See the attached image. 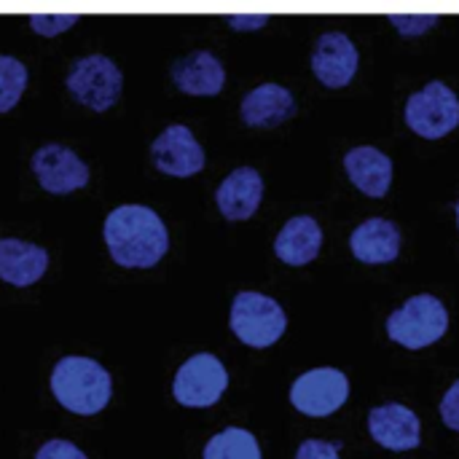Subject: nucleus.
I'll use <instances>...</instances> for the list:
<instances>
[{
	"instance_id": "5",
	"label": "nucleus",
	"mask_w": 459,
	"mask_h": 459,
	"mask_svg": "<svg viewBox=\"0 0 459 459\" xmlns=\"http://www.w3.org/2000/svg\"><path fill=\"white\" fill-rule=\"evenodd\" d=\"M121 86H124V75H121L118 65L102 54H89V56L75 59L67 73L70 94L81 105L100 110V113L113 108V102L121 94Z\"/></svg>"
},
{
	"instance_id": "16",
	"label": "nucleus",
	"mask_w": 459,
	"mask_h": 459,
	"mask_svg": "<svg viewBox=\"0 0 459 459\" xmlns=\"http://www.w3.org/2000/svg\"><path fill=\"white\" fill-rule=\"evenodd\" d=\"M344 169L350 180L368 196L379 199L390 191L393 183V159L374 145H358L347 151Z\"/></svg>"
},
{
	"instance_id": "9",
	"label": "nucleus",
	"mask_w": 459,
	"mask_h": 459,
	"mask_svg": "<svg viewBox=\"0 0 459 459\" xmlns=\"http://www.w3.org/2000/svg\"><path fill=\"white\" fill-rule=\"evenodd\" d=\"M30 167H32L38 183L48 194H70L89 183L86 161H81V156L75 151H70L67 145H59V143H48V145L38 148Z\"/></svg>"
},
{
	"instance_id": "11",
	"label": "nucleus",
	"mask_w": 459,
	"mask_h": 459,
	"mask_svg": "<svg viewBox=\"0 0 459 459\" xmlns=\"http://www.w3.org/2000/svg\"><path fill=\"white\" fill-rule=\"evenodd\" d=\"M358 62H360V54H358L355 43L350 40V35L323 32L317 38L315 51H312V70L325 86H331V89L347 86L358 70Z\"/></svg>"
},
{
	"instance_id": "13",
	"label": "nucleus",
	"mask_w": 459,
	"mask_h": 459,
	"mask_svg": "<svg viewBox=\"0 0 459 459\" xmlns=\"http://www.w3.org/2000/svg\"><path fill=\"white\" fill-rule=\"evenodd\" d=\"M172 81L186 94L207 97V94H218L223 89L226 70H223L221 59L212 51L196 48V51H188L186 56H180L172 65Z\"/></svg>"
},
{
	"instance_id": "3",
	"label": "nucleus",
	"mask_w": 459,
	"mask_h": 459,
	"mask_svg": "<svg viewBox=\"0 0 459 459\" xmlns=\"http://www.w3.org/2000/svg\"><path fill=\"white\" fill-rule=\"evenodd\" d=\"M446 328H449V312L430 293L409 299L387 320L390 339L403 344L406 350H422L436 344L446 333Z\"/></svg>"
},
{
	"instance_id": "8",
	"label": "nucleus",
	"mask_w": 459,
	"mask_h": 459,
	"mask_svg": "<svg viewBox=\"0 0 459 459\" xmlns=\"http://www.w3.org/2000/svg\"><path fill=\"white\" fill-rule=\"evenodd\" d=\"M350 395V379L339 368H312L301 374L290 387L293 406L307 417H328L344 406Z\"/></svg>"
},
{
	"instance_id": "28",
	"label": "nucleus",
	"mask_w": 459,
	"mask_h": 459,
	"mask_svg": "<svg viewBox=\"0 0 459 459\" xmlns=\"http://www.w3.org/2000/svg\"><path fill=\"white\" fill-rule=\"evenodd\" d=\"M457 221H459V202H457Z\"/></svg>"
},
{
	"instance_id": "23",
	"label": "nucleus",
	"mask_w": 459,
	"mask_h": 459,
	"mask_svg": "<svg viewBox=\"0 0 459 459\" xmlns=\"http://www.w3.org/2000/svg\"><path fill=\"white\" fill-rule=\"evenodd\" d=\"M390 22H393L403 35H420V32L436 27L438 16H433V13H428V16H425V13H390Z\"/></svg>"
},
{
	"instance_id": "12",
	"label": "nucleus",
	"mask_w": 459,
	"mask_h": 459,
	"mask_svg": "<svg viewBox=\"0 0 459 459\" xmlns=\"http://www.w3.org/2000/svg\"><path fill=\"white\" fill-rule=\"evenodd\" d=\"M368 430L377 444L390 452H406L420 446V417L403 403H382L368 414Z\"/></svg>"
},
{
	"instance_id": "26",
	"label": "nucleus",
	"mask_w": 459,
	"mask_h": 459,
	"mask_svg": "<svg viewBox=\"0 0 459 459\" xmlns=\"http://www.w3.org/2000/svg\"><path fill=\"white\" fill-rule=\"evenodd\" d=\"M441 417L452 430L459 433V379L446 390V395L441 401Z\"/></svg>"
},
{
	"instance_id": "4",
	"label": "nucleus",
	"mask_w": 459,
	"mask_h": 459,
	"mask_svg": "<svg viewBox=\"0 0 459 459\" xmlns=\"http://www.w3.org/2000/svg\"><path fill=\"white\" fill-rule=\"evenodd\" d=\"M285 309L255 290L237 293L231 304V331L247 347H269L285 333Z\"/></svg>"
},
{
	"instance_id": "14",
	"label": "nucleus",
	"mask_w": 459,
	"mask_h": 459,
	"mask_svg": "<svg viewBox=\"0 0 459 459\" xmlns=\"http://www.w3.org/2000/svg\"><path fill=\"white\" fill-rule=\"evenodd\" d=\"M264 196V178L253 167L234 169L215 191L218 207L229 221H247L258 210Z\"/></svg>"
},
{
	"instance_id": "1",
	"label": "nucleus",
	"mask_w": 459,
	"mask_h": 459,
	"mask_svg": "<svg viewBox=\"0 0 459 459\" xmlns=\"http://www.w3.org/2000/svg\"><path fill=\"white\" fill-rule=\"evenodd\" d=\"M102 237L113 261L126 269L156 266L169 247V234L164 221L151 207L143 204L116 207L105 221Z\"/></svg>"
},
{
	"instance_id": "15",
	"label": "nucleus",
	"mask_w": 459,
	"mask_h": 459,
	"mask_svg": "<svg viewBox=\"0 0 459 459\" xmlns=\"http://www.w3.org/2000/svg\"><path fill=\"white\" fill-rule=\"evenodd\" d=\"M48 266V253L40 245L5 237L0 239V280L16 288H27L43 277Z\"/></svg>"
},
{
	"instance_id": "25",
	"label": "nucleus",
	"mask_w": 459,
	"mask_h": 459,
	"mask_svg": "<svg viewBox=\"0 0 459 459\" xmlns=\"http://www.w3.org/2000/svg\"><path fill=\"white\" fill-rule=\"evenodd\" d=\"M296 459H342V457H339V446H336V444L309 438V441H304V444L299 446Z\"/></svg>"
},
{
	"instance_id": "22",
	"label": "nucleus",
	"mask_w": 459,
	"mask_h": 459,
	"mask_svg": "<svg viewBox=\"0 0 459 459\" xmlns=\"http://www.w3.org/2000/svg\"><path fill=\"white\" fill-rule=\"evenodd\" d=\"M78 22L75 13H32L30 16V27L40 35H56L70 30Z\"/></svg>"
},
{
	"instance_id": "6",
	"label": "nucleus",
	"mask_w": 459,
	"mask_h": 459,
	"mask_svg": "<svg viewBox=\"0 0 459 459\" xmlns=\"http://www.w3.org/2000/svg\"><path fill=\"white\" fill-rule=\"evenodd\" d=\"M406 121L428 140L444 137L459 124V97L444 81H433L409 97Z\"/></svg>"
},
{
	"instance_id": "2",
	"label": "nucleus",
	"mask_w": 459,
	"mask_h": 459,
	"mask_svg": "<svg viewBox=\"0 0 459 459\" xmlns=\"http://www.w3.org/2000/svg\"><path fill=\"white\" fill-rule=\"evenodd\" d=\"M54 398L73 414H97L108 406L113 385L110 374L91 358H62L51 371Z\"/></svg>"
},
{
	"instance_id": "19",
	"label": "nucleus",
	"mask_w": 459,
	"mask_h": 459,
	"mask_svg": "<svg viewBox=\"0 0 459 459\" xmlns=\"http://www.w3.org/2000/svg\"><path fill=\"white\" fill-rule=\"evenodd\" d=\"M323 245V229L312 215H296L290 218L282 231L274 239V253L290 264V266H304L312 258H317Z\"/></svg>"
},
{
	"instance_id": "7",
	"label": "nucleus",
	"mask_w": 459,
	"mask_h": 459,
	"mask_svg": "<svg viewBox=\"0 0 459 459\" xmlns=\"http://www.w3.org/2000/svg\"><path fill=\"white\" fill-rule=\"evenodd\" d=\"M226 387H229L226 366L210 352H199L188 358L178 368L175 382H172L175 401L191 409H204V406L218 403Z\"/></svg>"
},
{
	"instance_id": "17",
	"label": "nucleus",
	"mask_w": 459,
	"mask_h": 459,
	"mask_svg": "<svg viewBox=\"0 0 459 459\" xmlns=\"http://www.w3.org/2000/svg\"><path fill=\"white\" fill-rule=\"evenodd\" d=\"M350 245L363 264H390L401 253V231L387 218H368L352 231Z\"/></svg>"
},
{
	"instance_id": "18",
	"label": "nucleus",
	"mask_w": 459,
	"mask_h": 459,
	"mask_svg": "<svg viewBox=\"0 0 459 459\" xmlns=\"http://www.w3.org/2000/svg\"><path fill=\"white\" fill-rule=\"evenodd\" d=\"M239 110L250 126H277L296 113V97L280 83H261L245 94Z\"/></svg>"
},
{
	"instance_id": "24",
	"label": "nucleus",
	"mask_w": 459,
	"mask_h": 459,
	"mask_svg": "<svg viewBox=\"0 0 459 459\" xmlns=\"http://www.w3.org/2000/svg\"><path fill=\"white\" fill-rule=\"evenodd\" d=\"M35 459H86V455L75 446V444H70V441H48V444H43L40 449H38V455Z\"/></svg>"
},
{
	"instance_id": "20",
	"label": "nucleus",
	"mask_w": 459,
	"mask_h": 459,
	"mask_svg": "<svg viewBox=\"0 0 459 459\" xmlns=\"http://www.w3.org/2000/svg\"><path fill=\"white\" fill-rule=\"evenodd\" d=\"M204 459H261V446L250 430L226 428L207 441Z\"/></svg>"
},
{
	"instance_id": "21",
	"label": "nucleus",
	"mask_w": 459,
	"mask_h": 459,
	"mask_svg": "<svg viewBox=\"0 0 459 459\" xmlns=\"http://www.w3.org/2000/svg\"><path fill=\"white\" fill-rule=\"evenodd\" d=\"M27 86V67L8 54H0V113L16 108Z\"/></svg>"
},
{
	"instance_id": "27",
	"label": "nucleus",
	"mask_w": 459,
	"mask_h": 459,
	"mask_svg": "<svg viewBox=\"0 0 459 459\" xmlns=\"http://www.w3.org/2000/svg\"><path fill=\"white\" fill-rule=\"evenodd\" d=\"M229 24L234 30H258V27L266 24V16L264 13H255V16H250V13H234V16H229Z\"/></svg>"
},
{
	"instance_id": "10",
	"label": "nucleus",
	"mask_w": 459,
	"mask_h": 459,
	"mask_svg": "<svg viewBox=\"0 0 459 459\" xmlns=\"http://www.w3.org/2000/svg\"><path fill=\"white\" fill-rule=\"evenodd\" d=\"M151 156L156 167L175 178H191L204 167V151L194 132L183 124L167 126L151 145Z\"/></svg>"
}]
</instances>
